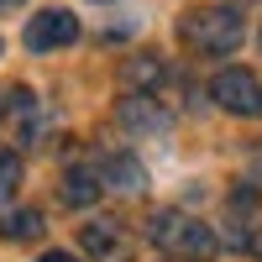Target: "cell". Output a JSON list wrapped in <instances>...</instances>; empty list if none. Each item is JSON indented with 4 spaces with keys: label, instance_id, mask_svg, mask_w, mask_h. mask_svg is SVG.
<instances>
[{
    "label": "cell",
    "instance_id": "obj_1",
    "mask_svg": "<svg viewBox=\"0 0 262 262\" xmlns=\"http://www.w3.org/2000/svg\"><path fill=\"white\" fill-rule=\"evenodd\" d=\"M179 37L189 42L194 53H205V58H226L242 48V37H247V21L236 16L231 6H194L179 16Z\"/></svg>",
    "mask_w": 262,
    "mask_h": 262
},
{
    "label": "cell",
    "instance_id": "obj_2",
    "mask_svg": "<svg viewBox=\"0 0 262 262\" xmlns=\"http://www.w3.org/2000/svg\"><path fill=\"white\" fill-rule=\"evenodd\" d=\"M147 236H152V247H163L168 257H184V262H210L221 252L215 231L205 221H194L189 210H152Z\"/></svg>",
    "mask_w": 262,
    "mask_h": 262
},
{
    "label": "cell",
    "instance_id": "obj_3",
    "mask_svg": "<svg viewBox=\"0 0 262 262\" xmlns=\"http://www.w3.org/2000/svg\"><path fill=\"white\" fill-rule=\"evenodd\" d=\"M210 95H215V105L231 111V116H247V121L262 116V84H257V74H247V69H221L215 84H210Z\"/></svg>",
    "mask_w": 262,
    "mask_h": 262
},
{
    "label": "cell",
    "instance_id": "obj_4",
    "mask_svg": "<svg viewBox=\"0 0 262 262\" xmlns=\"http://www.w3.org/2000/svg\"><path fill=\"white\" fill-rule=\"evenodd\" d=\"M79 37V21L69 11H37L27 21V32H21V42H27V53H53V48H69V42Z\"/></svg>",
    "mask_w": 262,
    "mask_h": 262
},
{
    "label": "cell",
    "instance_id": "obj_5",
    "mask_svg": "<svg viewBox=\"0 0 262 262\" xmlns=\"http://www.w3.org/2000/svg\"><path fill=\"white\" fill-rule=\"evenodd\" d=\"M116 121L131 131V137H168V131H173V116L152 95H126L116 105Z\"/></svg>",
    "mask_w": 262,
    "mask_h": 262
},
{
    "label": "cell",
    "instance_id": "obj_6",
    "mask_svg": "<svg viewBox=\"0 0 262 262\" xmlns=\"http://www.w3.org/2000/svg\"><path fill=\"white\" fill-rule=\"evenodd\" d=\"M79 247L95 262H131V236H126L121 221H90L79 231Z\"/></svg>",
    "mask_w": 262,
    "mask_h": 262
},
{
    "label": "cell",
    "instance_id": "obj_7",
    "mask_svg": "<svg viewBox=\"0 0 262 262\" xmlns=\"http://www.w3.org/2000/svg\"><path fill=\"white\" fill-rule=\"evenodd\" d=\"M121 84H126L131 95H152V90L163 84V63L152 58V53H142V58H126V63H121Z\"/></svg>",
    "mask_w": 262,
    "mask_h": 262
},
{
    "label": "cell",
    "instance_id": "obj_8",
    "mask_svg": "<svg viewBox=\"0 0 262 262\" xmlns=\"http://www.w3.org/2000/svg\"><path fill=\"white\" fill-rule=\"evenodd\" d=\"M100 173H90V168H69V173H63V205H69V210H84V205H95L100 200Z\"/></svg>",
    "mask_w": 262,
    "mask_h": 262
},
{
    "label": "cell",
    "instance_id": "obj_9",
    "mask_svg": "<svg viewBox=\"0 0 262 262\" xmlns=\"http://www.w3.org/2000/svg\"><path fill=\"white\" fill-rule=\"evenodd\" d=\"M100 184H105V189H121V194H142L147 173H142V163H137V158H105Z\"/></svg>",
    "mask_w": 262,
    "mask_h": 262
},
{
    "label": "cell",
    "instance_id": "obj_10",
    "mask_svg": "<svg viewBox=\"0 0 262 262\" xmlns=\"http://www.w3.org/2000/svg\"><path fill=\"white\" fill-rule=\"evenodd\" d=\"M0 236L6 242H37L42 236V210H6L0 215Z\"/></svg>",
    "mask_w": 262,
    "mask_h": 262
},
{
    "label": "cell",
    "instance_id": "obj_11",
    "mask_svg": "<svg viewBox=\"0 0 262 262\" xmlns=\"http://www.w3.org/2000/svg\"><path fill=\"white\" fill-rule=\"evenodd\" d=\"M16 184H21V158L16 152H0V205L16 194Z\"/></svg>",
    "mask_w": 262,
    "mask_h": 262
},
{
    "label": "cell",
    "instance_id": "obj_12",
    "mask_svg": "<svg viewBox=\"0 0 262 262\" xmlns=\"http://www.w3.org/2000/svg\"><path fill=\"white\" fill-rule=\"evenodd\" d=\"M252 184L262 189V147H257V158H252Z\"/></svg>",
    "mask_w": 262,
    "mask_h": 262
},
{
    "label": "cell",
    "instance_id": "obj_13",
    "mask_svg": "<svg viewBox=\"0 0 262 262\" xmlns=\"http://www.w3.org/2000/svg\"><path fill=\"white\" fill-rule=\"evenodd\" d=\"M37 262H74V257H69V252H42Z\"/></svg>",
    "mask_w": 262,
    "mask_h": 262
},
{
    "label": "cell",
    "instance_id": "obj_14",
    "mask_svg": "<svg viewBox=\"0 0 262 262\" xmlns=\"http://www.w3.org/2000/svg\"><path fill=\"white\" fill-rule=\"evenodd\" d=\"M21 6H27V0H0V11H21Z\"/></svg>",
    "mask_w": 262,
    "mask_h": 262
},
{
    "label": "cell",
    "instance_id": "obj_15",
    "mask_svg": "<svg viewBox=\"0 0 262 262\" xmlns=\"http://www.w3.org/2000/svg\"><path fill=\"white\" fill-rule=\"evenodd\" d=\"M252 252H257V262H262V231H257V236H252Z\"/></svg>",
    "mask_w": 262,
    "mask_h": 262
},
{
    "label": "cell",
    "instance_id": "obj_16",
    "mask_svg": "<svg viewBox=\"0 0 262 262\" xmlns=\"http://www.w3.org/2000/svg\"><path fill=\"white\" fill-rule=\"evenodd\" d=\"M257 48H262V32H257Z\"/></svg>",
    "mask_w": 262,
    "mask_h": 262
}]
</instances>
